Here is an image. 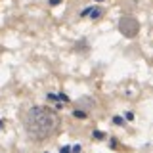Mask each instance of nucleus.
<instances>
[{
    "label": "nucleus",
    "instance_id": "nucleus-1",
    "mask_svg": "<svg viewBox=\"0 0 153 153\" xmlns=\"http://www.w3.org/2000/svg\"><path fill=\"white\" fill-rule=\"evenodd\" d=\"M59 123L61 121L57 117V113L50 107H44V105L31 107L25 113V119H23L27 136L35 142H44L48 138H52L59 130Z\"/></svg>",
    "mask_w": 153,
    "mask_h": 153
},
{
    "label": "nucleus",
    "instance_id": "nucleus-2",
    "mask_svg": "<svg viewBox=\"0 0 153 153\" xmlns=\"http://www.w3.org/2000/svg\"><path fill=\"white\" fill-rule=\"evenodd\" d=\"M119 31H121L126 38H134L138 33H140V23H138V19L132 17V16H123L119 19Z\"/></svg>",
    "mask_w": 153,
    "mask_h": 153
},
{
    "label": "nucleus",
    "instance_id": "nucleus-3",
    "mask_svg": "<svg viewBox=\"0 0 153 153\" xmlns=\"http://www.w3.org/2000/svg\"><path fill=\"white\" fill-rule=\"evenodd\" d=\"M82 16H92V17H100V16H102V10H100V8H88V10H84V12H82Z\"/></svg>",
    "mask_w": 153,
    "mask_h": 153
},
{
    "label": "nucleus",
    "instance_id": "nucleus-4",
    "mask_svg": "<svg viewBox=\"0 0 153 153\" xmlns=\"http://www.w3.org/2000/svg\"><path fill=\"white\" fill-rule=\"evenodd\" d=\"M61 153H69V147H63V149H61Z\"/></svg>",
    "mask_w": 153,
    "mask_h": 153
}]
</instances>
